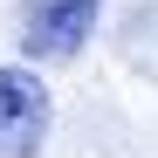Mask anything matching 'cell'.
I'll return each instance as SVG.
<instances>
[{
    "mask_svg": "<svg viewBox=\"0 0 158 158\" xmlns=\"http://www.w3.org/2000/svg\"><path fill=\"white\" fill-rule=\"evenodd\" d=\"M96 7L103 0H28V28H21L28 62H76L96 28Z\"/></svg>",
    "mask_w": 158,
    "mask_h": 158,
    "instance_id": "2",
    "label": "cell"
},
{
    "mask_svg": "<svg viewBox=\"0 0 158 158\" xmlns=\"http://www.w3.org/2000/svg\"><path fill=\"white\" fill-rule=\"evenodd\" d=\"M48 83L21 62H0V158H35L48 144Z\"/></svg>",
    "mask_w": 158,
    "mask_h": 158,
    "instance_id": "1",
    "label": "cell"
}]
</instances>
